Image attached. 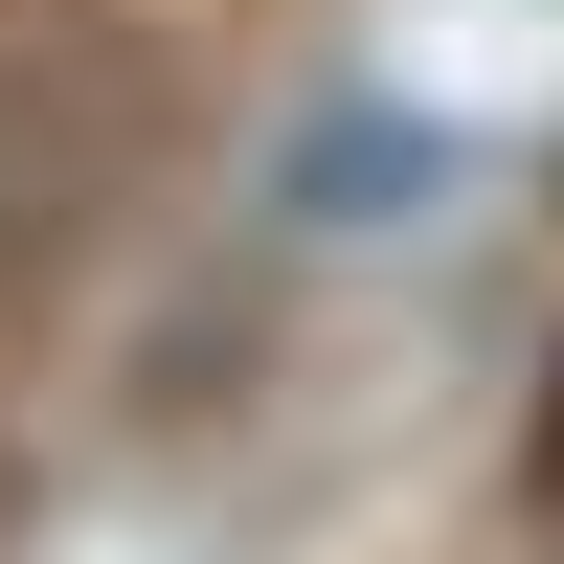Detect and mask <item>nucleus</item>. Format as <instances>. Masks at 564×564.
Masks as SVG:
<instances>
[{
	"instance_id": "obj_1",
	"label": "nucleus",
	"mask_w": 564,
	"mask_h": 564,
	"mask_svg": "<svg viewBox=\"0 0 564 564\" xmlns=\"http://www.w3.org/2000/svg\"><path fill=\"white\" fill-rule=\"evenodd\" d=\"M542 497H564V406H542Z\"/></svg>"
}]
</instances>
